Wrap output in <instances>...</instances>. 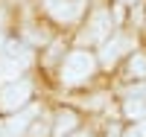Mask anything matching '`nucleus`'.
Masks as SVG:
<instances>
[{"instance_id":"f257e3e1","label":"nucleus","mask_w":146,"mask_h":137,"mask_svg":"<svg viewBox=\"0 0 146 137\" xmlns=\"http://www.w3.org/2000/svg\"><path fill=\"white\" fill-rule=\"evenodd\" d=\"M94 70H96V58L88 50H73V53H67L64 64H62V82L64 85H82L94 76Z\"/></svg>"},{"instance_id":"f03ea898","label":"nucleus","mask_w":146,"mask_h":137,"mask_svg":"<svg viewBox=\"0 0 146 137\" xmlns=\"http://www.w3.org/2000/svg\"><path fill=\"white\" fill-rule=\"evenodd\" d=\"M135 50V38L129 32H111V38L102 41V50H100V64L102 67H114L123 56H129Z\"/></svg>"},{"instance_id":"7ed1b4c3","label":"nucleus","mask_w":146,"mask_h":137,"mask_svg":"<svg viewBox=\"0 0 146 137\" xmlns=\"http://www.w3.org/2000/svg\"><path fill=\"white\" fill-rule=\"evenodd\" d=\"M32 96V85L27 79H18V82H9L3 91H0V111H21L27 108Z\"/></svg>"},{"instance_id":"20e7f679","label":"nucleus","mask_w":146,"mask_h":137,"mask_svg":"<svg viewBox=\"0 0 146 137\" xmlns=\"http://www.w3.org/2000/svg\"><path fill=\"white\" fill-rule=\"evenodd\" d=\"M85 6H88V0H44V9L58 23H73L76 18H82Z\"/></svg>"},{"instance_id":"39448f33","label":"nucleus","mask_w":146,"mask_h":137,"mask_svg":"<svg viewBox=\"0 0 146 137\" xmlns=\"http://www.w3.org/2000/svg\"><path fill=\"white\" fill-rule=\"evenodd\" d=\"M114 23H111V15H108L105 9H96L94 15H91V21H88V29L82 32V41L85 44H100V41H105L108 35H111L114 29Z\"/></svg>"},{"instance_id":"423d86ee","label":"nucleus","mask_w":146,"mask_h":137,"mask_svg":"<svg viewBox=\"0 0 146 137\" xmlns=\"http://www.w3.org/2000/svg\"><path fill=\"white\" fill-rule=\"evenodd\" d=\"M76 126H79V117H76V111L64 108V111H58V114H56V126H53V134H56V137L73 134V131H76Z\"/></svg>"},{"instance_id":"0eeeda50","label":"nucleus","mask_w":146,"mask_h":137,"mask_svg":"<svg viewBox=\"0 0 146 137\" xmlns=\"http://www.w3.org/2000/svg\"><path fill=\"white\" fill-rule=\"evenodd\" d=\"M123 114L129 117V120H143L146 117V99H140V96H131V99H126L123 102Z\"/></svg>"},{"instance_id":"6e6552de","label":"nucleus","mask_w":146,"mask_h":137,"mask_svg":"<svg viewBox=\"0 0 146 137\" xmlns=\"http://www.w3.org/2000/svg\"><path fill=\"white\" fill-rule=\"evenodd\" d=\"M129 76H135V79H146V53H143V50L131 53V58H129Z\"/></svg>"},{"instance_id":"1a4fd4ad","label":"nucleus","mask_w":146,"mask_h":137,"mask_svg":"<svg viewBox=\"0 0 146 137\" xmlns=\"http://www.w3.org/2000/svg\"><path fill=\"white\" fill-rule=\"evenodd\" d=\"M32 120V111H23L21 117H15V120H9V134H21L23 128H27V122Z\"/></svg>"},{"instance_id":"9d476101","label":"nucleus","mask_w":146,"mask_h":137,"mask_svg":"<svg viewBox=\"0 0 146 137\" xmlns=\"http://www.w3.org/2000/svg\"><path fill=\"white\" fill-rule=\"evenodd\" d=\"M123 137H146V134L140 131V126H135V128H129V131H126Z\"/></svg>"},{"instance_id":"9b49d317","label":"nucleus","mask_w":146,"mask_h":137,"mask_svg":"<svg viewBox=\"0 0 146 137\" xmlns=\"http://www.w3.org/2000/svg\"><path fill=\"white\" fill-rule=\"evenodd\" d=\"M73 137H91V134H73Z\"/></svg>"},{"instance_id":"f8f14e48","label":"nucleus","mask_w":146,"mask_h":137,"mask_svg":"<svg viewBox=\"0 0 146 137\" xmlns=\"http://www.w3.org/2000/svg\"><path fill=\"white\" fill-rule=\"evenodd\" d=\"M120 3H135V0H120Z\"/></svg>"},{"instance_id":"ddd939ff","label":"nucleus","mask_w":146,"mask_h":137,"mask_svg":"<svg viewBox=\"0 0 146 137\" xmlns=\"http://www.w3.org/2000/svg\"><path fill=\"white\" fill-rule=\"evenodd\" d=\"M3 44H6V41H3V35H0V47H3Z\"/></svg>"},{"instance_id":"4468645a","label":"nucleus","mask_w":146,"mask_h":137,"mask_svg":"<svg viewBox=\"0 0 146 137\" xmlns=\"http://www.w3.org/2000/svg\"><path fill=\"white\" fill-rule=\"evenodd\" d=\"M108 137H117V131H111V134H108Z\"/></svg>"}]
</instances>
